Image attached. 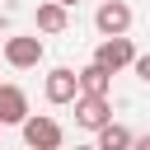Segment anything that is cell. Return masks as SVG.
<instances>
[{
  "mask_svg": "<svg viewBox=\"0 0 150 150\" xmlns=\"http://www.w3.org/2000/svg\"><path fill=\"white\" fill-rule=\"evenodd\" d=\"M131 131L122 127V122H103L98 127V141H94V150H131Z\"/></svg>",
  "mask_w": 150,
  "mask_h": 150,
  "instance_id": "10",
  "label": "cell"
},
{
  "mask_svg": "<svg viewBox=\"0 0 150 150\" xmlns=\"http://www.w3.org/2000/svg\"><path fill=\"white\" fill-rule=\"evenodd\" d=\"M103 122H112V103H108V98H94V94H80V98H75V127L98 131Z\"/></svg>",
  "mask_w": 150,
  "mask_h": 150,
  "instance_id": "5",
  "label": "cell"
},
{
  "mask_svg": "<svg viewBox=\"0 0 150 150\" xmlns=\"http://www.w3.org/2000/svg\"><path fill=\"white\" fill-rule=\"evenodd\" d=\"M94 28H98L103 38H127V28H131V5H127V0H103V5L94 9Z\"/></svg>",
  "mask_w": 150,
  "mask_h": 150,
  "instance_id": "2",
  "label": "cell"
},
{
  "mask_svg": "<svg viewBox=\"0 0 150 150\" xmlns=\"http://www.w3.org/2000/svg\"><path fill=\"white\" fill-rule=\"evenodd\" d=\"M19 127H23V145L28 150H61V122L56 117H42V112L33 117L28 112Z\"/></svg>",
  "mask_w": 150,
  "mask_h": 150,
  "instance_id": "1",
  "label": "cell"
},
{
  "mask_svg": "<svg viewBox=\"0 0 150 150\" xmlns=\"http://www.w3.org/2000/svg\"><path fill=\"white\" fill-rule=\"evenodd\" d=\"M136 61V47H131V38H103L98 47H94V66H103L108 75H117L122 66H131Z\"/></svg>",
  "mask_w": 150,
  "mask_h": 150,
  "instance_id": "4",
  "label": "cell"
},
{
  "mask_svg": "<svg viewBox=\"0 0 150 150\" xmlns=\"http://www.w3.org/2000/svg\"><path fill=\"white\" fill-rule=\"evenodd\" d=\"M42 94H47V103H56V108H61V103H75V98H80L75 70H70V66H56V70L47 75V89H42Z\"/></svg>",
  "mask_w": 150,
  "mask_h": 150,
  "instance_id": "6",
  "label": "cell"
},
{
  "mask_svg": "<svg viewBox=\"0 0 150 150\" xmlns=\"http://www.w3.org/2000/svg\"><path fill=\"white\" fill-rule=\"evenodd\" d=\"M75 80H80V94H94V98H108V84H112V75L103 70V66H84V70H75Z\"/></svg>",
  "mask_w": 150,
  "mask_h": 150,
  "instance_id": "8",
  "label": "cell"
},
{
  "mask_svg": "<svg viewBox=\"0 0 150 150\" xmlns=\"http://www.w3.org/2000/svg\"><path fill=\"white\" fill-rule=\"evenodd\" d=\"M75 150H94V145H75Z\"/></svg>",
  "mask_w": 150,
  "mask_h": 150,
  "instance_id": "14",
  "label": "cell"
},
{
  "mask_svg": "<svg viewBox=\"0 0 150 150\" xmlns=\"http://www.w3.org/2000/svg\"><path fill=\"white\" fill-rule=\"evenodd\" d=\"M131 70H136V75L150 84V56H136V61H131Z\"/></svg>",
  "mask_w": 150,
  "mask_h": 150,
  "instance_id": "11",
  "label": "cell"
},
{
  "mask_svg": "<svg viewBox=\"0 0 150 150\" xmlns=\"http://www.w3.org/2000/svg\"><path fill=\"white\" fill-rule=\"evenodd\" d=\"M28 117V94L19 84H0V127H19Z\"/></svg>",
  "mask_w": 150,
  "mask_h": 150,
  "instance_id": "7",
  "label": "cell"
},
{
  "mask_svg": "<svg viewBox=\"0 0 150 150\" xmlns=\"http://www.w3.org/2000/svg\"><path fill=\"white\" fill-rule=\"evenodd\" d=\"M56 5H66V9H70V5H80V0H56Z\"/></svg>",
  "mask_w": 150,
  "mask_h": 150,
  "instance_id": "13",
  "label": "cell"
},
{
  "mask_svg": "<svg viewBox=\"0 0 150 150\" xmlns=\"http://www.w3.org/2000/svg\"><path fill=\"white\" fill-rule=\"evenodd\" d=\"M66 23H70L66 5H56V0H42L38 5V33H66Z\"/></svg>",
  "mask_w": 150,
  "mask_h": 150,
  "instance_id": "9",
  "label": "cell"
},
{
  "mask_svg": "<svg viewBox=\"0 0 150 150\" xmlns=\"http://www.w3.org/2000/svg\"><path fill=\"white\" fill-rule=\"evenodd\" d=\"M42 52H47L42 38H5V42H0V56H5L14 70H33V66L42 61Z\"/></svg>",
  "mask_w": 150,
  "mask_h": 150,
  "instance_id": "3",
  "label": "cell"
},
{
  "mask_svg": "<svg viewBox=\"0 0 150 150\" xmlns=\"http://www.w3.org/2000/svg\"><path fill=\"white\" fill-rule=\"evenodd\" d=\"M131 150H150V136H136V141H131Z\"/></svg>",
  "mask_w": 150,
  "mask_h": 150,
  "instance_id": "12",
  "label": "cell"
}]
</instances>
